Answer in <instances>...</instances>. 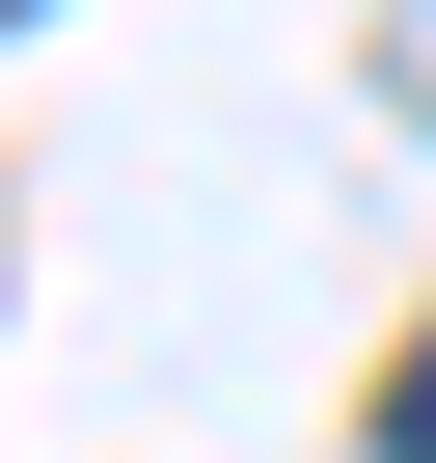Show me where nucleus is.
<instances>
[{
  "instance_id": "f257e3e1",
  "label": "nucleus",
  "mask_w": 436,
  "mask_h": 463,
  "mask_svg": "<svg viewBox=\"0 0 436 463\" xmlns=\"http://www.w3.org/2000/svg\"><path fill=\"white\" fill-rule=\"evenodd\" d=\"M382 463H436V354H409V382H382Z\"/></svg>"
}]
</instances>
